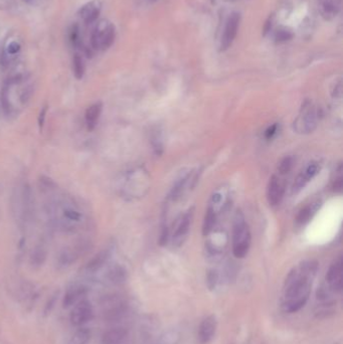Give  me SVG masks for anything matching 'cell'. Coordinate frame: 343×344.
I'll list each match as a JSON object with an SVG mask.
<instances>
[{
	"label": "cell",
	"mask_w": 343,
	"mask_h": 344,
	"mask_svg": "<svg viewBox=\"0 0 343 344\" xmlns=\"http://www.w3.org/2000/svg\"><path fill=\"white\" fill-rule=\"evenodd\" d=\"M251 232L242 213H237L233 227V254L238 259H243L251 246Z\"/></svg>",
	"instance_id": "cell-2"
},
{
	"label": "cell",
	"mask_w": 343,
	"mask_h": 344,
	"mask_svg": "<svg viewBox=\"0 0 343 344\" xmlns=\"http://www.w3.org/2000/svg\"><path fill=\"white\" fill-rule=\"evenodd\" d=\"M216 318L213 315L204 318L198 328V340L199 343L207 344L212 340L216 331Z\"/></svg>",
	"instance_id": "cell-12"
},
{
	"label": "cell",
	"mask_w": 343,
	"mask_h": 344,
	"mask_svg": "<svg viewBox=\"0 0 343 344\" xmlns=\"http://www.w3.org/2000/svg\"><path fill=\"white\" fill-rule=\"evenodd\" d=\"M115 40V27L108 20H101L95 27L92 37L91 44L93 49L97 50H105L109 49Z\"/></svg>",
	"instance_id": "cell-5"
},
{
	"label": "cell",
	"mask_w": 343,
	"mask_h": 344,
	"mask_svg": "<svg viewBox=\"0 0 343 344\" xmlns=\"http://www.w3.org/2000/svg\"><path fill=\"white\" fill-rule=\"evenodd\" d=\"M94 316L95 310L92 303L84 299L72 307L70 320L74 326L81 327L91 322L94 319Z\"/></svg>",
	"instance_id": "cell-6"
},
{
	"label": "cell",
	"mask_w": 343,
	"mask_h": 344,
	"mask_svg": "<svg viewBox=\"0 0 343 344\" xmlns=\"http://www.w3.org/2000/svg\"><path fill=\"white\" fill-rule=\"evenodd\" d=\"M91 335L92 333L89 328L81 326V328L75 332L73 336V342L74 344H87L91 339Z\"/></svg>",
	"instance_id": "cell-24"
},
{
	"label": "cell",
	"mask_w": 343,
	"mask_h": 344,
	"mask_svg": "<svg viewBox=\"0 0 343 344\" xmlns=\"http://www.w3.org/2000/svg\"><path fill=\"white\" fill-rule=\"evenodd\" d=\"M80 29L78 25H75L71 32V41L75 47H79L81 45V40H80Z\"/></svg>",
	"instance_id": "cell-29"
},
{
	"label": "cell",
	"mask_w": 343,
	"mask_h": 344,
	"mask_svg": "<svg viewBox=\"0 0 343 344\" xmlns=\"http://www.w3.org/2000/svg\"><path fill=\"white\" fill-rule=\"evenodd\" d=\"M101 312L105 321L117 322L127 315L128 305L122 296L110 294L102 299Z\"/></svg>",
	"instance_id": "cell-3"
},
{
	"label": "cell",
	"mask_w": 343,
	"mask_h": 344,
	"mask_svg": "<svg viewBox=\"0 0 343 344\" xmlns=\"http://www.w3.org/2000/svg\"><path fill=\"white\" fill-rule=\"evenodd\" d=\"M239 24H240V14L237 13V12L232 13L227 20L226 27H225V30H224V35L222 37V42H221V49L222 50H226L232 46V44H233V42H234V40L237 36Z\"/></svg>",
	"instance_id": "cell-8"
},
{
	"label": "cell",
	"mask_w": 343,
	"mask_h": 344,
	"mask_svg": "<svg viewBox=\"0 0 343 344\" xmlns=\"http://www.w3.org/2000/svg\"><path fill=\"white\" fill-rule=\"evenodd\" d=\"M65 216L70 220V221H75V222H78L81 220L82 215L80 212L76 211V210H73V209H67L65 210Z\"/></svg>",
	"instance_id": "cell-30"
},
{
	"label": "cell",
	"mask_w": 343,
	"mask_h": 344,
	"mask_svg": "<svg viewBox=\"0 0 343 344\" xmlns=\"http://www.w3.org/2000/svg\"><path fill=\"white\" fill-rule=\"evenodd\" d=\"M318 121V111L314 105L305 101L300 110V114L294 122L295 130L298 133L307 134L311 133L317 126Z\"/></svg>",
	"instance_id": "cell-4"
},
{
	"label": "cell",
	"mask_w": 343,
	"mask_h": 344,
	"mask_svg": "<svg viewBox=\"0 0 343 344\" xmlns=\"http://www.w3.org/2000/svg\"><path fill=\"white\" fill-rule=\"evenodd\" d=\"M19 49V46L16 44V43H12L9 45V48H8V51L9 53H15L17 52Z\"/></svg>",
	"instance_id": "cell-33"
},
{
	"label": "cell",
	"mask_w": 343,
	"mask_h": 344,
	"mask_svg": "<svg viewBox=\"0 0 343 344\" xmlns=\"http://www.w3.org/2000/svg\"><path fill=\"white\" fill-rule=\"evenodd\" d=\"M276 132H277V125L274 124V125L270 126V127L266 130V132H265V137H266L267 139H271V138L276 134Z\"/></svg>",
	"instance_id": "cell-32"
},
{
	"label": "cell",
	"mask_w": 343,
	"mask_h": 344,
	"mask_svg": "<svg viewBox=\"0 0 343 344\" xmlns=\"http://www.w3.org/2000/svg\"><path fill=\"white\" fill-rule=\"evenodd\" d=\"M193 210H189L186 213H184L176 223V226L174 228V232H173V241L176 245H181V243L183 242V240L186 238L189 232H190V228H191V224H192V220H193Z\"/></svg>",
	"instance_id": "cell-14"
},
{
	"label": "cell",
	"mask_w": 343,
	"mask_h": 344,
	"mask_svg": "<svg viewBox=\"0 0 343 344\" xmlns=\"http://www.w3.org/2000/svg\"><path fill=\"white\" fill-rule=\"evenodd\" d=\"M292 34L286 29H280L277 32L276 34V41L279 42V43H282V42H287L289 40L292 39Z\"/></svg>",
	"instance_id": "cell-28"
},
{
	"label": "cell",
	"mask_w": 343,
	"mask_h": 344,
	"mask_svg": "<svg viewBox=\"0 0 343 344\" xmlns=\"http://www.w3.org/2000/svg\"><path fill=\"white\" fill-rule=\"evenodd\" d=\"M48 109H49V107H48V105H46V106H44V107L42 108V110H41V112H40V116H39V126H40L41 129L43 128V126H44V124H45L46 117H47V114H48Z\"/></svg>",
	"instance_id": "cell-31"
},
{
	"label": "cell",
	"mask_w": 343,
	"mask_h": 344,
	"mask_svg": "<svg viewBox=\"0 0 343 344\" xmlns=\"http://www.w3.org/2000/svg\"><path fill=\"white\" fill-rule=\"evenodd\" d=\"M11 85V80H8L7 82L4 83L2 89H1V94H0V99H1V106L6 115H8L11 111V104L9 101V88Z\"/></svg>",
	"instance_id": "cell-22"
},
{
	"label": "cell",
	"mask_w": 343,
	"mask_h": 344,
	"mask_svg": "<svg viewBox=\"0 0 343 344\" xmlns=\"http://www.w3.org/2000/svg\"><path fill=\"white\" fill-rule=\"evenodd\" d=\"M227 1H230V0H227Z\"/></svg>",
	"instance_id": "cell-35"
},
{
	"label": "cell",
	"mask_w": 343,
	"mask_h": 344,
	"mask_svg": "<svg viewBox=\"0 0 343 344\" xmlns=\"http://www.w3.org/2000/svg\"><path fill=\"white\" fill-rule=\"evenodd\" d=\"M102 4L100 0H93L87 4H85L79 11V16L86 24L93 23L97 20Z\"/></svg>",
	"instance_id": "cell-16"
},
{
	"label": "cell",
	"mask_w": 343,
	"mask_h": 344,
	"mask_svg": "<svg viewBox=\"0 0 343 344\" xmlns=\"http://www.w3.org/2000/svg\"><path fill=\"white\" fill-rule=\"evenodd\" d=\"M47 259V251L43 246H38L32 254L30 262L32 265L35 267H41Z\"/></svg>",
	"instance_id": "cell-23"
},
{
	"label": "cell",
	"mask_w": 343,
	"mask_h": 344,
	"mask_svg": "<svg viewBox=\"0 0 343 344\" xmlns=\"http://www.w3.org/2000/svg\"><path fill=\"white\" fill-rule=\"evenodd\" d=\"M317 271V262L305 261L289 273L284 285V312L295 313L305 306Z\"/></svg>",
	"instance_id": "cell-1"
},
{
	"label": "cell",
	"mask_w": 343,
	"mask_h": 344,
	"mask_svg": "<svg viewBox=\"0 0 343 344\" xmlns=\"http://www.w3.org/2000/svg\"><path fill=\"white\" fill-rule=\"evenodd\" d=\"M326 282L333 292H340L343 287L342 257H338L330 266L326 274Z\"/></svg>",
	"instance_id": "cell-7"
},
{
	"label": "cell",
	"mask_w": 343,
	"mask_h": 344,
	"mask_svg": "<svg viewBox=\"0 0 343 344\" xmlns=\"http://www.w3.org/2000/svg\"><path fill=\"white\" fill-rule=\"evenodd\" d=\"M283 197H284V185L278 176L273 175L270 178L267 189L268 202L272 206H277L281 203Z\"/></svg>",
	"instance_id": "cell-11"
},
{
	"label": "cell",
	"mask_w": 343,
	"mask_h": 344,
	"mask_svg": "<svg viewBox=\"0 0 343 344\" xmlns=\"http://www.w3.org/2000/svg\"><path fill=\"white\" fill-rule=\"evenodd\" d=\"M217 281H219L217 273L215 271H210L207 274V278H206V283H207V287L209 288V290H213L215 288Z\"/></svg>",
	"instance_id": "cell-27"
},
{
	"label": "cell",
	"mask_w": 343,
	"mask_h": 344,
	"mask_svg": "<svg viewBox=\"0 0 343 344\" xmlns=\"http://www.w3.org/2000/svg\"><path fill=\"white\" fill-rule=\"evenodd\" d=\"M215 218H216L215 211H214L212 206H209L206 210L204 221H203V226H202L203 236H207L211 233V231L213 230V227L215 225Z\"/></svg>",
	"instance_id": "cell-20"
},
{
	"label": "cell",
	"mask_w": 343,
	"mask_h": 344,
	"mask_svg": "<svg viewBox=\"0 0 343 344\" xmlns=\"http://www.w3.org/2000/svg\"><path fill=\"white\" fill-rule=\"evenodd\" d=\"M73 71L76 79L81 80L85 74V64L80 54H75L73 58Z\"/></svg>",
	"instance_id": "cell-25"
},
{
	"label": "cell",
	"mask_w": 343,
	"mask_h": 344,
	"mask_svg": "<svg viewBox=\"0 0 343 344\" xmlns=\"http://www.w3.org/2000/svg\"><path fill=\"white\" fill-rule=\"evenodd\" d=\"M293 163H294V160H293L292 157H290V156L285 157V158L280 162L279 167H278L280 173H281V174H286V173H288V172L292 169Z\"/></svg>",
	"instance_id": "cell-26"
},
{
	"label": "cell",
	"mask_w": 343,
	"mask_h": 344,
	"mask_svg": "<svg viewBox=\"0 0 343 344\" xmlns=\"http://www.w3.org/2000/svg\"><path fill=\"white\" fill-rule=\"evenodd\" d=\"M126 277H127L126 271L124 270V268L120 266H116L112 268L108 273V279L114 284L124 283L126 280Z\"/></svg>",
	"instance_id": "cell-21"
},
{
	"label": "cell",
	"mask_w": 343,
	"mask_h": 344,
	"mask_svg": "<svg viewBox=\"0 0 343 344\" xmlns=\"http://www.w3.org/2000/svg\"><path fill=\"white\" fill-rule=\"evenodd\" d=\"M88 294V288L84 285H74L70 287L65 295L63 300V305L65 308H70L76 305L77 303L81 302L86 298Z\"/></svg>",
	"instance_id": "cell-15"
},
{
	"label": "cell",
	"mask_w": 343,
	"mask_h": 344,
	"mask_svg": "<svg viewBox=\"0 0 343 344\" xmlns=\"http://www.w3.org/2000/svg\"><path fill=\"white\" fill-rule=\"evenodd\" d=\"M102 110H103V104L101 102L93 104L87 109L85 119H86L87 127L90 131L94 130L95 127L97 126L100 116L102 114Z\"/></svg>",
	"instance_id": "cell-17"
},
{
	"label": "cell",
	"mask_w": 343,
	"mask_h": 344,
	"mask_svg": "<svg viewBox=\"0 0 343 344\" xmlns=\"http://www.w3.org/2000/svg\"><path fill=\"white\" fill-rule=\"evenodd\" d=\"M319 170H320V166H319L318 163H315V162L310 163L296 177L294 183H293V186H292L293 194H298L299 192H301L307 185V183L317 175Z\"/></svg>",
	"instance_id": "cell-10"
},
{
	"label": "cell",
	"mask_w": 343,
	"mask_h": 344,
	"mask_svg": "<svg viewBox=\"0 0 343 344\" xmlns=\"http://www.w3.org/2000/svg\"><path fill=\"white\" fill-rule=\"evenodd\" d=\"M130 333L123 326H113L104 331L101 338V344H128Z\"/></svg>",
	"instance_id": "cell-9"
},
{
	"label": "cell",
	"mask_w": 343,
	"mask_h": 344,
	"mask_svg": "<svg viewBox=\"0 0 343 344\" xmlns=\"http://www.w3.org/2000/svg\"><path fill=\"white\" fill-rule=\"evenodd\" d=\"M110 258V253L107 249L99 252L97 255H95L87 264V271L89 273H96L99 270H101L105 264L108 262Z\"/></svg>",
	"instance_id": "cell-18"
},
{
	"label": "cell",
	"mask_w": 343,
	"mask_h": 344,
	"mask_svg": "<svg viewBox=\"0 0 343 344\" xmlns=\"http://www.w3.org/2000/svg\"><path fill=\"white\" fill-rule=\"evenodd\" d=\"M23 1H25V2H30L32 0H23Z\"/></svg>",
	"instance_id": "cell-34"
},
{
	"label": "cell",
	"mask_w": 343,
	"mask_h": 344,
	"mask_svg": "<svg viewBox=\"0 0 343 344\" xmlns=\"http://www.w3.org/2000/svg\"><path fill=\"white\" fill-rule=\"evenodd\" d=\"M88 246H89L88 243L81 242L72 247H67L59 255V259H58L59 264L64 267L70 266L71 264L76 262V260L79 259L88 249Z\"/></svg>",
	"instance_id": "cell-13"
},
{
	"label": "cell",
	"mask_w": 343,
	"mask_h": 344,
	"mask_svg": "<svg viewBox=\"0 0 343 344\" xmlns=\"http://www.w3.org/2000/svg\"><path fill=\"white\" fill-rule=\"evenodd\" d=\"M319 206H320V202L316 201V202H312L309 205L303 207L297 215V223L299 225L307 224L312 218V216L316 213Z\"/></svg>",
	"instance_id": "cell-19"
}]
</instances>
